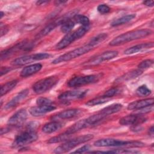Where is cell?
<instances>
[{"label":"cell","instance_id":"obj_1","mask_svg":"<svg viewBox=\"0 0 154 154\" xmlns=\"http://www.w3.org/2000/svg\"><path fill=\"white\" fill-rule=\"evenodd\" d=\"M152 33V31L149 29H142L129 31L114 38L109 42V45L112 46H119L132 40L146 37Z\"/></svg>","mask_w":154,"mask_h":154},{"label":"cell","instance_id":"obj_2","mask_svg":"<svg viewBox=\"0 0 154 154\" xmlns=\"http://www.w3.org/2000/svg\"><path fill=\"white\" fill-rule=\"evenodd\" d=\"M94 145L96 147H141L145 144L138 141H123L113 138H102L96 141Z\"/></svg>","mask_w":154,"mask_h":154},{"label":"cell","instance_id":"obj_3","mask_svg":"<svg viewBox=\"0 0 154 154\" xmlns=\"http://www.w3.org/2000/svg\"><path fill=\"white\" fill-rule=\"evenodd\" d=\"M89 29H90V26H82L76 31L67 33L56 45V46H55L56 49L60 50L66 48L75 40L83 37L85 34V33L88 32Z\"/></svg>","mask_w":154,"mask_h":154},{"label":"cell","instance_id":"obj_4","mask_svg":"<svg viewBox=\"0 0 154 154\" xmlns=\"http://www.w3.org/2000/svg\"><path fill=\"white\" fill-rule=\"evenodd\" d=\"M93 137L94 136L92 134H87L73 138L71 140H68L64 143L57 147L54 150V152L56 153H63L67 152L75 148L79 144L90 141V140L93 139Z\"/></svg>","mask_w":154,"mask_h":154},{"label":"cell","instance_id":"obj_5","mask_svg":"<svg viewBox=\"0 0 154 154\" xmlns=\"http://www.w3.org/2000/svg\"><path fill=\"white\" fill-rule=\"evenodd\" d=\"M93 46H92L91 45H90L88 43V44L84 45L81 47L78 48L74 50H72L70 52H68L64 54H63L57 58H55L54 61H52L53 64H58L61 62H65V61H69L72 59H74L75 58H77L78 57H80L91 50L93 49Z\"/></svg>","mask_w":154,"mask_h":154},{"label":"cell","instance_id":"obj_6","mask_svg":"<svg viewBox=\"0 0 154 154\" xmlns=\"http://www.w3.org/2000/svg\"><path fill=\"white\" fill-rule=\"evenodd\" d=\"M58 82L57 76H49L37 81L32 85V90L36 94H42L54 87Z\"/></svg>","mask_w":154,"mask_h":154},{"label":"cell","instance_id":"obj_7","mask_svg":"<svg viewBox=\"0 0 154 154\" xmlns=\"http://www.w3.org/2000/svg\"><path fill=\"white\" fill-rule=\"evenodd\" d=\"M38 135L36 132L33 129H28L16 136L13 141V146L15 147H21L36 141Z\"/></svg>","mask_w":154,"mask_h":154},{"label":"cell","instance_id":"obj_8","mask_svg":"<svg viewBox=\"0 0 154 154\" xmlns=\"http://www.w3.org/2000/svg\"><path fill=\"white\" fill-rule=\"evenodd\" d=\"M100 78V75H90L86 76H76L70 79L67 84L70 87H81L97 82L99 80Z\"/></svg>","mask_w":154,"mask_h":154},{"label":"cell","instance_id":"obj_9","mask_svg":"<svg viewBox=\"0 0 154 154\" xmlns=\"http://www.w3.org/2000/svg\"><path fill=\"white\" fill-rule=\"evenodd\" d=\"M50 55L48 53H37L29 55H25L16 58L12 61L14 66H23L35 61L43 60L48 58Z\"/></svg>","mask_w":154,"mask_h":154},{"label":"cell","instance_id":"obj_10","mask_svg":"<svg viewBox=\"0 0 154 154\" xmlns=\"http://www.w3.org/2000/svg\"><path fill=\"white\" fill-rule=\"evenodd\" d=\"M118 55V52L116 51H109L105 52L92 59H90L86 63H85L83 65L85 66H94L100 64L103 61H106L110 60L114 57H117Z\"/></svg>","mask_w":154,"mask_h":154},{"label":"cell","instance_id":"obj_11","mask_svg":"<svg viewBox=\"0 0 154 154\" xmlns=\"http://www.w3.org/2000/svg\"><path fill=\"white\" fill-rule=\"evenodd\" d=\"M87 93V91L85 90L67 91L60 94L58 96V99L63 102H69L83 98Z\"/></svg>","mask_w":154,"mask_h":154},{"label":"cell","instance_id":"obj_12","mask_svg":"<svg viewBox=\"0 0 154 154\" xmlns=\"http://www.w3.org/2000/svg\"><path fill=\"white\" fill-rule=\"evenodd\" d=\"M27 112L25 109H20L15 112L8 120V125L10 126L19 127L27 119Z\"/></svg>","mask_w":154,"mask_h":154},{"label":"cell","instance_id":"obj_13","mask_svg":"<svg viewBox=\"0 0 154 154\" xmlns=\"http://www.w3.org/2000/svg\"><path fill=\"white\" fill-rule=\"evenodd\" d=\"M32 47V43H27L26 42H20L8 49L2 51L1 53V60L7 58L17 51L20 50H29Z\"/></svg>","mask_w":154,"mask_h":154},{"label":"cell","instance_id":"obj_14","mask_svg":"<svg viewBox=\"0 0 154 154\" xmlns=\"http://www.w3.org/2000/svg\"><path fill=\"white\" fill-rule=\"evenodd\" d=\"M146 119L140 114H131L126 116L119 120V123L122 125H140L146 121Z\"/></svg>","mask_w":154,"mask_h":154},{"label":"cell","instance_id":"obj_15","mask_svg":"<svg viewBox=\"0 0 154 154\" xmlns=\"http://www.w3.org/2000/svg\"><path fill=\"white\" fill-rule=\"evenodd\" d=\"M29 93V90L28 89H25L20 92L18 93L13 99L10 100L4 106V108L7 110L12 109L16 107L19 103H20L22 100L25 99Z\"/></svg>","mask_w":154,"mask_h":154},{"label":"cell","instance_id":"obj_16","mask_svg":"<svg viewBox=\"0 0 154 154\" xmlns=\"http://www.w3.org/2000/svg\"><path fill=\"white\" fill-rule=\"evenodd\" d=\"M55 106L52 105H37V106L31 107L29 112V113L34 117H39L45 115L47 112H51L55 109Z\"/></svg>","mask_w":154,"mask_h":154},{"label":"cell","instance_id":"obj_17","mask_svg":"<svg viewBox=\"0 0 154 154\" xmlns=\"http://www.w3.org/2000/svg\"><path fill=\"white\" fill-rule=\"evenodd\" d=\"M80 111L81 110L79 109H69L58 112V114L52 116L51 119L53 120L69 119L76 116L78 114H79Z\"/></svg>","mask_w":154,"mask_h":154},{"label":"cell","instance_id":"obj_18","mask_svg":"<svg viewBox=\"0 0 154 154\" xmlns=\"http://www.w3.org/2000/svg\"><path fill=\"white\" fill-rule=\"evenodd\" d=\"M153 99L149 98L140 100H136L130 103L128 105V109L129 110H138L146 106L153 105Z\"/></svg>","mask_w":154,"mask_h":154},{"label":"cell","instance_id":"obj_19","mask_svg":"<svg viewBox=\"0 0 154 154\" xmlns=\"http://www.w3.org/2000/svg\"><path fill=\"white\" fill-rule=\"evenodd\" d=\"M90 125L89 124V123L88 122L87 119L79 120L77 122H76L75 123H74L73 125H72L70 127H69L66 131H65L66 133L70 134V135H72L76 132H77L78 131H79L84 128L90 127Z\"/></svg>","mask_w":154,"mask_h":154},{"label":"cell","instance_id":"obj_20","mask_svg":"<svg viewBox=\"0 0 154 154\" xmlns=\"http://www.w3.org/2000/svg\"><path fill=\"white\" fill-rule=\"evenodd\" d=\"M63 126V123L58 120H53L45 124L42 128V132L45 134H51L60 129Z\"/></svg>","mask_w":154,"mask_h":154},{"label":"cell","instance_id":"obj_21","mask_svg":"<svg viewBox=\"0 0 154 154\" xmlns=\"http://www.w3.org/2000/svg\"><path fill=\"white\" fill-rule=\"evenodd\" d=\"M42 68V65L40 63L34 64L24 67L20 72V76L22 77L29 76L37 72H39Z\"/></svg>","mask_w":154,"mask_h":154},{"label":"cell","instance_id":"obj_22","mask_svg":"<svg viewBox=\"0 0 154 154\" xmlns=\"http://www.w3.org/2000/svg\"><path fill=\"white\" fill-rule=\"evenodd\" d=\"M153 46V42L141 43V44H139V45L134 46L132 47H131V48L126 49L124 51V53L126 55H131V54H133L138 52L143 51L145 49H148V48H152Z\"/></svg>","mask_w":154,"mask_h":154},{"label":"cell","instance_id":"obj_23","mask_svg":"<svg viewBox=\"0 0 154 154\" xmlns=\"http://www.w3.org/2000/svg\"><path fill=\"white\" fill-rule=\"evenodd\" d=\"M142 73H143V72H142V70H141V69L133 70L127 72L126 73L124 74L122 76L119 77V78H117L116 79V82H122L131 80L132 79L137 78L138 76L141 75Z\"/></svg>","mask_w":154,"mask_h":154},{"label":"cell","instance_id":"obj_24","mask_svg":"<svg viewBox=\"0 0 154 154\" xmlns=\"http://www.w3.org/2000/svg\"><path fill=\"white\" fill-rule=\"evenodd\" d=\"M122 108V104L115 103V104H112L111 105H109V106L103 108L99 112H100L102 114H103L105 117H107L109 115H111L114 113L119 112V111L121 110Z\"/></svg>","mask_w":154,"mask_h":154},{"label":"cell","instance_id":"obj_25","mask_svg":"<svg viewBox=\"0 0 154 154\" xmlns=\"http://www.w3.org/2000/svg\"><path fill=\"white\" fill-rule=\"evenodd\" d=\"M135 16H136L135 14H128V15L124 16L123 17H121L119 19H117L113 20L111 22V25L112 26H119L120 25H123L124 23L129 22L133 19H134L135 17Z\"/></svg>","mask_w":154,"mask_h":154},{"label":"cell","instance_id":"obj_26","mask_svg":"<svg viewBox=\"0 0 154 154\" xmlns=\"http://www.w3.org/2000/svg\"><path fill=\"white\" fill-rule=\"evenodd\" d=\"M17 83V81L16 80H13L11 81H9L3 85L1 86V90H0V94L1 96H2L5 94H6L7 93L12 90L16 85Z\"/></svg>","mask_w":154,"mask_h":154},{"label":"cell","instance_id":"obj_27","mask_svg":"<svg viewBox=\"0 0 154 154\" xmlns=\"http://www.w3.org/2000/svg\"><path fill=\"white\" fill-rule=\"evenodd\" d=\"M75 21L73 19H69L64 22L61 26V31L63 33H69L75 25Z\"/></svg>","mask_w":154,"mask_h":154},{"label":"cell","instance_id":"obj_28","mask_svg":"<svg viewBox=\"0 0 154 154\" xmlns=\"http://www.w3.org/2000/svg\"><path fill=\"white\" fill-rule=\"evenodd\" d=\"M71 135H72L68 134L64 132L63 134L58 135V136H55V137L51 138L48 141V143L49 144H51V143H60L62 141H67L69 139V138L71 137Z\"/></svg>","mask_w":154,"mask_h":154},{"label":"cell","instance_id":"obj_29","mask_svg":"<svg viewBox=\"0 0 154 154\" xmlns=\"http://www.w3.org/2000/svg\"><path fill=\"white\" fill-rule=\"evenodd\" d=\"M109 100H110V97H107L104 96H102V97H96V98H94V99L88 100L85 103V105H87V106H92L97 105L106 103V102H108Z\"/></svg>","mask_w":154,"mask_h":154},{"label":"cell","instance_id":"obj_30","mask_svg":"<svg viewBox=\"0 0 154 154\" xmlns=\"http://www.w3.org/2000/svg\"><path fill=\"white\" fill-rule=\"evenodd\" d=\"M107 36H108V35L106 33L99 34L96 35L95 37H93L92 38H91V40H90L88 43L90 45H91L92 46L94 47L96 45L102 43L103 41H104L106 38Z\"/></svg>","mask_w":154,"mask_h":154},{"label":"cell","instance_id":"obj_31","mask_svg":"<svg viewBox=\"0 0 154 154\" xmlns=\"http://www.w3.org/2000/svg\"><path fill=\"white\" fill-rule=\"evenodd\" d=\"M73 19L76 23H80L83 26H87L90 25V20L87 16L79 14H76L73 17Z\"/></svg>","mask_w":154,"mask_h":154},{"label":"cell","instance_id":"obj_32","mask_svg":"<svg viewBox=\"0 0 154 154\" xmlns=\"http://www.w3.org/2000/svg\"><path fill=\"white\" fill-rule=\"evenodd\" d=\"M151 94V90L144 85L140 86L136 90V94L139 97H146Z\"/></svg>","mask_w":154,"mask_h":154},{"label":"cell","instance_id":"obj_33","mask_svg":"<svg viewBox=\"0 0 154 154\" xmlns=\"http://www.w3.org/2000/svg\"><path fill=\"white\" fill-rule=\"evenodd\" d=\"M153 63V60H145L143 61H141L138 65V67L140 69H146L149 68L150 67H151L152 66Z\"/></svg>","mask_w":154,"mask_h":154},{"label":"cell","instance_id":"obj_34","mask_svg":"<svg viewBox=\"0 0 154 154\" xmlns=\"http://www.w3.org/2000/svg\"><path fill=\"white\" fill-rule=\"evenodd\" d=\"M37 105H52V102L50 99L45 97H38L36 100Z\"/></svg>","mask_w":154,"mask_h":154},{"label":"cell","instance_id":"obj_35","mask_svg":"<svg viewBox=\"0 0 154 154\" xmlns=\"http://www.w3.org/2000/svg\"><path fill=\"white\" fill-rule=\"evenodd\" d=\"M97 10L100 14H107L110 11V8L106 4H100L98 5Z\"/></svg>","mask_w":154,"mask_h":154},{"label":"cell","instance_id":"obj_36","mask_svg":"<svg viewBox=\"0 0 154 154\" xmlns=\"http://www.w3.org/2000/svg\"><path fill=\"white\" fill-rule=\"evenodd\" d=\"M119 92V89L117 87H113L111 88L110 89H109L108 90H107L105 94H104V96L107 97H111L114 96L115 94H116L117 93Z\"/></svg>","mask_w":154,"mask_h":154},{"label":"cell","instance_id":"obj_37","mask_svg":"<svg viewBox=\"0 0 154 154\" xmlns=\"http://www.w3.org/2000/svg\"><path fill=\"white\" fill-rule=\"evenodd\" d=\"M90 149V146L89 145H85L81 148L76 150L75 151L73 152V153H83L87 152L88 150Z\"/></svg>","mask_w":154,"mask_h":154},{"label":"cell","instance_id":"obj_38","mask_svg":"<svg viewBox=\"0 0 154 154\" xmlns=\"http://www.w3.org/2000/svg\"><path fill=\"white\" fill-rule=\"evenodd\" d=\"M8 29L7 28V26H5V25H3L2 23H1V36L2 37L3 35L5 34L7 31H8Z\"/></svg>","mask_w":154,"mask_h":154},{"label":"cell","instance_id":"obj_39","mask_svg":"<svg viewBox=\"0 0 154 154\" xmlns=\"http://www.w3.org/2000/svg\"><path fill=\"white\" fill-rule=\"evenodd\" d=\"M11 69L8 67H2L1 69V72H0L1 76L4 74H6L7 73H8L9 71L11 70Z\"/></svg>","mask_w":154,"mask_h":154},{"label":"cell","instance_id":"obj_40","mask_svg":"<svg viewBox=\"0 0 154 154\" xmlns=\"http://www.w3.org/2000/svg\"><path fill=\"white\" fill-rule=\"evenodd\" d=\"M143 4L147 7H153L154 5L153 1H145L143 2Z\"/></svg>","mask_w":154,"mask_h":154},{"label":"cell","instance_id":"obj_41","mask_svg":"<svg viewBox=\"0 0 154 154\" xmlns=\"http://www.w3.org/2000/svg\"><path fill=\"white\" fill-rule=\"evenodd\" d=\"M9 128H2L1 129V135H3L4 134H5V133H6L7 131H9Z\"/></svg>","mask_w":154,"mask_h":154},{"label":"cell","instance_id":"obj_42","mask_svg":"<svg viewBox=\"0 0 154 154\" xmlns=\"http://www.w3.org/2000/svg\"><path fill=\"white\" fill-rule=\"evenodd\" d=\"M67 1H55V5H60V4H64V3H66Z\"/></svg>","mask_w":154,"mask_h":154},{"label":"cell","instance_id":"obj_43","mask_svg":"<svg viewBox=\"0 0 154 154\" xmlns=\"http://www.w3.org/2000/svg\"><path fill=\"white\" fill-rule=\"evenodd\" d=\"M153 131H154V130H153V126H152L149 129V135H150V136H153Z\"/></svg>","mask_w":154,"mask_h":154},{"label":"cell","instance_id":"obj_44","mask_svg":"<svg viewBox=\"0 0 154 154\" xmlns=\"http://www.w3.org/2000/svg\"><path fill=\"white\" fill-rule=\"evenodd\" d=\"M48 2V1H38L36 2V4L37 5H42V4H45V3H47Z\"/></svg>","mask_w":154,"mask_h":154},{"label":"cell","instance_id":"obj_45","mask_svg":"<svg viewBox=\"0 0 154 154\" xmlns=\"http://www.w3.org/2000/svg\"><path fill=\"white\" fill-rule=\"evenodd\" d=\"M4 16V13L2 11H1V18H2Z\"/></svg>","mask_w":154,"mask_h":154}]
</instances>
